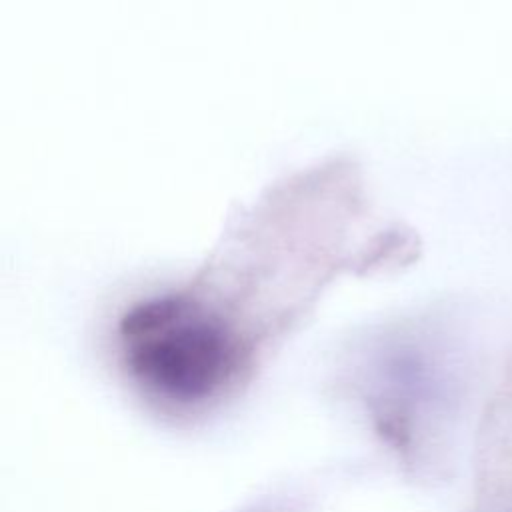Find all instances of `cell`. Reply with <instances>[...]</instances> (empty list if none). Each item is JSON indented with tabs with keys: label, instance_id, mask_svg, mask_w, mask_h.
<instances>
[{
	"label": "cell",
	"instance_id": "1",
	"mask_svg": "<svg viewBox=\"0 0 512 512\" xmlns=\"http://www.w3.org/2000/svg\"><path fill=\"white\" fill-rule=\"evenodd\" d=\"M130 376L152 396L194 406L224 392L246 366L252 344L182 288L132 306L118 324Z\"/></svg>",
	"mask_w": 512,
	"mask_h": 512
}]
</instances>
